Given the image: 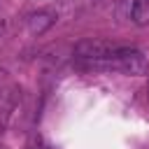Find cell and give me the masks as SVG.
Segmentation results:
<instances>
[{"label": "cell", "mask_w": 149, "mask_h": 149, "mask_svg": "<svg viewBox=\"0 0 149 149\" xmlns=\"http://www.w3.org/2000/svg\"><path fill=\"white\" fill-rule=\"evenodd\" d=\"M54 23H56V14L54 12H47V9H40V12H33V14L26 16V28H28L30 35H42Z\"/></svg>", "instance_id": "cell-2"}, {"label": "cell", "mask_w": 149, "mask_h": 149, "mask_svg": "<svg viewBox=\"0 0 149 149\" xmlns=\"http://www.w3.org/2000/svg\"><path fill=\"white\" fill-rule=\"evenodd\" d=\"M0 149H7V147H5V144H0Z\"/></svg>", "instance_id": "cell-6"}, {"label": "cell", "mask_w": 149, "mask_h": 149, "mask_svg": "<svg viewBox=\"0 0 149 149\" xmlns=\"http://www.w3.org/2000/svg\"><path fill=\"white\" fill-rule=\"evenodd\" d=\"M0 30H2V23H0Z\"/></svg>", "instance_id": "cell-7"}, {"label": "cell", "mask_w": 149, "mask_h": 149, "mask_svg": "<svg viewBox=\"0 0 149 149\" xmlns=\"http://www.w3.org/2000/svg\"><path fill=\"white\" fill-rule=\"evenodd\" d=\"M2 81H5V72H0V98H2Z\"/></svg>", "instance_id": "cell-4"}, {"label": "cell", "mask_w": 149, "mask_h": 149, "mask_svg": "<svg viewBox=\"0 0 149 149\" xmlns=\"http://www.w3.org/2000/svg\"><path fill=\"white\" fill-rule=\"evenodd\" d=\"M107 68L119 70L123 74H144L147 72V58L142 56V51H137L133 47H121L119 54L107 63Z\"/></svg>", "instance_id": "cell-1"}, {"label": "cell", "mask_w": 149, "mask_h": 149, "mask_svg": "<svg viewBox=\"0 0 149 149\" xmlns=\"http://www.w3.org/2000/svg\"><path fill=\"white\" fill-rule=\"evenodd\" d=\"M130 19L140 28L149 26V0H135L133 2V9H130Z\"/></svg>", "instance_id": "cell-3"}, {"label": "cell", "mask_w": 149, "mask_h": 149, "mask_svg": "<svg viewBox=\"0 0 149 149\" xmlns=\"http://www.w3.org/2000/svg\"><path fill=\"white\" fill-rule=\"evenodd\" d=\"M147 98H149V81H147Z\"/></svg>", "instance_id": "cell-5"}]
</instances>
